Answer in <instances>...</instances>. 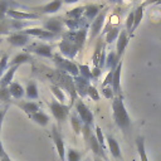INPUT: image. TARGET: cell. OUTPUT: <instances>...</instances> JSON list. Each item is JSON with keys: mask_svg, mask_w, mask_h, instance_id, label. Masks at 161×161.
<instances>
[{"mask_svg": "<svg viewBox=\"0 0 161 161\" xmlns=\"http://www.w3.org/2000/svg\"><path fill=\"white\" fill-rule=\"evenodd\" d=\"M112 114L116 125L122 130L123 133H130L131 131V118L128 116V112L123 104L122 96H116L112 99Z\"/></svg>", "mask_w": 161, "mask_h": 161, "instance_id": "6da1fadb", "label": "cell"}, {"mask_svg": "<svg viewBox=\"0 0 161 161\" xmlns=\"http://www.w3.org/2000/svg\"><path fill=\"white\" fill-rule=\"evenodd\" d=\"M49 108L52 111V114L53 117L57 119V122H64L68 116H69V111H70V106H67L64 103H60L58 102L57 99H52L49 102Z\"/></svg>", "mask_w": 161, "mask_h": 161, "instance_id": "7a4b0ae2", "label": "cell"}, {"mask_svg": "<svg viewBox=\"0 0 161 161\" xmlns=\"http://www.w3.org/2000/svg\"><path fill=\"white\" fill-rule=\"evenodd\" d=\"M53 59H54V63L57 64V67L59 68V70H62V72H68V73H70V74L74 75V77L79 75L78 67H77L74 63H72L69 59H65V58L60 57V54H54Z\"/></svg>", "mask_w": 161, "mask_h": 161, "instance_id": "3957f363", "label": "cell"}, {"mask_svg": "<svg viewBox=\"0 0 161 161\" xmlns=\"http://www.w3.org/2000/svg\"><path fill=\"white\" fill-rule=\"evenodd\" d=\"M25 50H28L29 53H34L36 55L44 57V58H53V47L45 43H33L30 45H28L25 48Z\"/></svg>", "mask_w": 161, "mask_h": 161, "instance_id": "277c9868", "label": "cell"}, {"mask_svg": "<svg viewBox=\"0 0 161 161\" xmlns=\"http://www.w3.org/2000/svg\"><path fill=\"white\" fill-rule=\"evenodd\" d=\"M75 111H77V114L79 116L83 125L93 126V113L89 111V108L84 104V102L82 99H78L75 102Z\"/></svg>", "mask_w": 161, "mask_h": 161, "instance_id": "5b68a950", "label": "cell"}, {"mask_svg": "<svg viewBox=\"0 0 161 161\" xmlns=\"http://www.w3.org/2000/svg\"><path fill=\"white\" fill-rule=\"evenodd\" d=\"M52 138L54 141V145H55V148L58 151V155L60 157V161H65V146H64V141H63V137L58 130V127L55 125L52 126Z\"/></svg>", "mask_w": 161, "mask_h": 161, "instance_id": "8992f818", "label": "cell"}, {"mask_svg": "<svg viewBox=\"0 0 161 161\" xmlns=\"http://www.w3.org/2000/svg\"><path fill=\"white\" fill-rule=\"evenodd\" d=\"M43 28L55 35H59L64 30V21L60 18H50L43 21Z\"/></svg>", "mask_w": 161, "mask_h": 161, "instance_id": "52a82bcc", "label": "cell"}, {"mask_svg": "<svg viewBox=\"0 0 161 161\" xmlns=\"http://www.w3.org/2000/svg\"><path fill=\"white\" fill-rule=\"evenodd\" d=\"M106 13H107V9L102 10L97 15V18L91 23V39H94L101 33L103 24H104V19H106Z\"/></svg>", "mask_w": 161, "mask_h": 161, "instance_id": "ba28073f", "label": "cell"}, {"mask_svg": "<svg viewBox=\"0 0 161 161\" xmlns=\"http://www.w3.org/2000/svg\"><path fill=\"white\" fill-rule=\"evenodd\" d=\"M29 42H30V36L24 34L23 31L14 33L8 36V43L14 47H25L29 44Z\"/></svg>", "mask_w": 161, "mask_h": 161, "instance_id": "9c48e42d", "label": "cell"}, {"mask_svg": "<svg viewBox=\"0 0 161 161\" xmlns=\"http://www.w3.org/2000/svg\"><path fill=\"white\" fill-rule=\"evenodd\" d=\"M128 40H130V35L126 30H121L119 31V35L117 38V44H116V54L117 57L121 59L125 50H126V47L128 44Z\"/></svg>", "mask_w": 161, "mask_h": 161, "instance_id": "30bf717a", "label": "cell"}, {"mask_svg": "<svg viewBox=\"0 0 161 161\" xmlns=\"http://www.w3.org/2000/svg\"><path fill=\"white\" fill-rule=\"evenodd\" d=\"M121 69H122V60L118 63V65L113 70L111 87H112V91L114 93V97L116 96H122V92H121Z\"/></svg>", "mask_w": 161, "mask_h": 161, "instance_id": "8fae6325", "label": "cell"}, {"mask_svg": "<svg viewBox=\"0 0 161 161\" xmlns=\"http://www.w3.org/2000/svg\"><path fill=\"white\" fill-rule=\"evenodd\" d=\"M24 34L29 35V36H38V38H42V39H54L57 38L58 35L45 30V29H40V28H29V29H25V30H21Z\"/></svg>", "mask_w": 161, "mask_h": 161, "instance_id": "7c38bea8", "label": "cell"}, {"mask_svg": "<svg viewBox=\"0 0 161 161\" xmlns=\"http://www.w3.org/2000/svg\"><path fill=\"white\" fill-rule=\"evenodd\" d=\"M101 9H102V5H97V4H91V5H87L84 6V13H83V19L89 24L92 23L97 15L101 13Z\"/></svg>", "mask_w": 161, "mask_h": 161, "instance_id": "4fadbf2b", "label": "cell"}, {"mask_svg": "<svg viewBox=\"0 0 161 161\" xmlns=\"http://www.w3.org/2000/svg\"><path fill=\"white\" fill-rule=\"evenodd\" d=\"M73 83H74V88H75V93H78L80 97H86L87 96V89L91 86L89 80L84 79L80 75H77L73 78Z\"/></svg>", "mask_w": 161, "mask_h": 161, "instance_id": "5bb4252c", "label": "cell"}, {"mask_svg": "<svg viewBox=\"0 0 161 161\" xmlns=\"http://www.w3.org/2000/svg\"><path fill=\"white\" fill-rule=\"evenodd\" d=\"M15 104L18 107H20L28 116L34 114V113H36V112L40 111L39 109V103L38 102H34V101H20V102L15 101Z\"/></svg>", "mask_w": 161, "mask_h": 161, "instance_id": "9a60e30c", "label": "cell"}, {"mask_svg": "<svg viewBox=\"0 0 161 161\" xmlns=\"http://www.w3.org/2000/svg\"><path fill=\"white\" fill-rule=\"evenodd\" d=\"M8 16H10L13 20H23V19H38L39 14H34V13H23L20 10H13L9 9L6 13Z\"/></svg>", "mask_w": 161, "mask_h": 161, "instance_id": "2e32d148", "label": "cell"}, {"mask_svg": "<svg viewBox=\"0 0 161 161\" xmlns=\"http://www.w3.org/2000/svg\"><path fill=\"white\" fill-rule=\"evenodd\" d=\"M106 140H107V143H108V148H109L111 155H112L114 158L122 161V155H121V148H119L118 142H117V141L113 138V136H111V135H107V136H106Z\"/></svg>", "mask_w": 161, "mask_h": 161, "instance_id": "e0dca14e", "label": "cell"}, {"mask_svg": "<svg viewBox=\"0 0 161 161\" xmlns=\"http://www.w3.org/2000/svg\"><path fill=\"white\" fill-rule=\"evenodd\" d=\"M33 60V57L28 53V52H23V53H18L16 55L13 57V59L9 62V67L11 65H21L24 63H28V62H31Z\"/></svg>", "mask_w": 161, "mask_h": 161, "instance_id": "ac0fdd59", "label": "cell"}, {"mask_svg": "<svg viewBox=\"0 0 161 161\" xmlns=\"http://www.w3.org/2000/svg\"><path fill=\"white\" fill-rule=\"evenodd\" d=\"M18 68H19V65H11L6 69L4 75L0 78V87H9L10 83H13V77Z\"/></svg>", "mask_w": 161, "mask_h": 161, "instance_id": "d6986e66", "label": "cell"}, {"mask_svg": "<svg viewBox=\"0 0 161 161\" xmlns=\"http://www.w3.org/2000/svg\"><path fill=\"white\" fill-rule=\"evenodd\" d=\"M60 8H62V1L60 0H55V1L48 3V4L43 5V6H39L36 9L43 14H53V13H57Z\"/></svg>", "mask_w": 161, "mask_h": 161, "instance_id": "ffe728a7", "label": "cell"}, {"mask_svg": "<svg viewBox=\"0 0 161 161\" xmlns=\"http://www.w3.org/2000/svg\"><path fill=\"white\" fill-rule=\"evenodd\" d=\"M29 118H30L33 122H35L36 125L42 126V127L47 126V125L49 123V121H50V117H49L45 112H43V111H39V112H36V113H34V114H30Z\"/></svg>", "mask_w": 161, "mask_h": 161, "instance_id": "44dd1931", "label": "cell"}, {"mask_svg": "<svg viewBox=\"0 0 161 161\" xmlns=\"http://www.w3.org/2000/svg\"><path fill=\"white\" fill-rule=\"evenodd\" d=\"M147 5V3H143L141 5H138L135 10H133V26H132V34L133 31L138 28L141 20H142V16H143V8Z\"/></svg>", "mask_w": 161, "mask_h": 161, "instance_id": "7402d4cb", "label": "cell"}, {"mask_svg": "<svg viewBox=\"0 0 161 161\" xmlns=\"http://www.w3.org/2000/svg\"><path fill=\"white\" fill-rule=\"evenodd\" d=\"M119 62H121V59L117 57L116 52H111V53L107 55L106 60H104V67H106L107 69H109V70H114Z\"/></svg>", "mask_w": 161, "mask_h": 161, "instance_id": "603a6c76", "label": "cell"}, {"mask_svg": "<svg viewBox=\"0 0 161 161\" xmlns=\"http://www.w3.org/2000/svg\"><path fill=\"white\" fill-rule=\"evenodd\" d=\"M9 91H10V96H11L13 98H15V99L21 98V97L25 94V89L21 87V84H19V83H16V82L10 83Z\"/></svg>", "mask_w": 161, "mask_h": 161, "instance_id": "cb8c5ba5", "label": "cell"}, {"mask_svg": "<svg viewBox=\"0 0 161 161\" xmlns=\"http://www.w3.org/2000/svg\"><path fill=\"white\" fill-rule=\"evenodd\" d=\"M25 89V96L29 98V99H36L39 97V93H38V87H36V83L34 80H30L26 83V87L24 88Z\"/></svg>", "mask_w": 161, "mask_h": 161, "instance_id": "d4e9b609", "label": "cell"}, {"mask_svg": "<svg viewBox=\"0 0 161 161\" xmlns=\"http://www.w3.org/2000/svg\"><path fill=\"white\" fill-rule=\"evenodd\" d=\"M50 91H52L53 96L55 97V99H57L58 102H59V101H60V103H64V102H65V96H64V93H63V91H62V88H60L59 86L52 84V86H50Z\"/></svg>", "mask_w": 161, "mask_h": 161, "instance_id": "484cf974", "label": "cell"}, {"mask_svg": "<svg viewBox=\"0 0 161 161\" xmlns=\"http://www.w3.org/2000/svg\"><path fill=\"white\" fill-rule=\"evenodd\" d=\"M70 125H72L73 130L75 131V133L79 135L80 131H82L83 123H82V121H80V118H79V116H78L77 113H73V114L70 116Z\"/></svg>", "mask_w": 161, "mask_h": 161, "instance_id": "4316f807", "label": "cell"}, {"mask_svg": "<svg viewBox=\"0 0 161 161\" xmlns=\"http://www.w3.org/2000/svg\"><path fill=\"white\" fill-rule=\"evenodd\" d=\"M82 158V153L74 148H68L67 153H65V160L67 161H80Z\"/></svg>", "mask_w": 161, "mask_h": 161, "instance_id": "83f0119b", "label": "cell"}, {"mask_svg": "<svg viewBox=\"0 0 161 161\" xmlns=\"http://www.w3.org/2000/svg\"><path fill=\"white\" fill-rule=\"evenodd\" d=\"M83 13H84V6H78V8L73 9V10H70V11H68L67 13V16H69L73 20H78L83 15Z\"/></svg>", "mask_w": 161, "mask_h": 161, "instance_id": "f1b7e54d", "label": "cell"}, {"mask_svg": "<svg viewBox=\"0 0 161 161\" xmlns=\"http://www.w3.org/2000/svg\"><path fill=\"white\" fill-rule=\"evenodd\" d=\"M118 35H119V29L118 28H112L111 30H107V33H106V42L112 43V42L117 40Z\"/></svg>", "mask_w": 161, "mask_h": 161, "instance_id": "f546056e", "label": "cell"}, {"mask_svg": "<svg viewBox=\"0 0 161 161\" xmlns=\"http://www.w3.org/2000/svg\"><path fill=\"white\" fill-rule=\"evenodd\" d=\"M8 68H9V55L5 53L0 58V78L4 75V73L6 72Z\"/></svg>", "mask_w": 161, "mask_h": 161, "instance_id": "4dcf8cb0", "label": "cell"}, {"mask_svg": "<svg viewBox=\"0 0 161 161\" xmlns=\"http://www.w3.org/2000/svg\"><path fill=\"white\" fill-rule=\"evenodd\" d=\"M78 70H79V75L83 77L84 79L89 80L91 78H93V77H92V70L89 69L88 65H79V67H78Z\"/></svg>", "mask_w": 161, "mask_h": 161, "instance_id": "1f68e13d", "label": "cell"}, {"mask_svg": "<svg viewBox=\"0 0 161 161\" xmlns=\"http://www.w3.org/2000/svg\"><path fill=\"white\" fill-rule=\"evenodd\" d=\"M13 3L9 1H0V21H3L5 19V15L9 10V5H11Z\"/></svg>", "mask_w": 161, "mask_h": 161, "instance_id": "d6a6232c", "label": "cell"}, {"mask_svg": "<svg viewBox=\"0 0 161 161\" xmlns=\"http://www.w3.org/2000/svg\"><path fill=\"white\" fill-rule=\"evenodd\" d=\"M11 98L9 87H0V101L3 102H9Z\"/></svg>", "mask_w": 161, "mask_h": 161, "instance_id": "836d02e7", "label": "cell"}, {"mask_svg": "<svg viewBox=\"0 0 161 161\" xmlns=\"http://www.w3.org/2000/svg\"><path fill=\"white\" fill-rule=\"evenodd\" d=\"M94 136H96L98 143L101 145V147H102L103 150H106V146H104V137H103V133H102V130H101L99 126H96V133H94Z\"/></svg>", "mask_w": 161, "mask_h": 161, "instance_id": "e575fe53", "label": "cell"}, {"mask_svg": "<svg viewBox=\"0 0 161 161\" xmlns=\"http://www.w3.org/2000/svg\"><path fill=\"white\" fill-rule=\"evenodd\" d=\"M87 96H89L93 101H99V93L98 91L93 87V86H89L88 89H87Z\"/></svg>", "mask_w": 161, "mask_h": 161, "instance_id": "d590c367", "label": "cell"}, {"mask_svg": "<svg viewBox=\"0 0 161 161\" xmlns=\"http://www.w3.org/2000/svg\"><path fill=\"white\" fill-rule=\"evenodd\" d=\"M102 93H103V96H104L106 98H108V99H113V98H114V93H113L111 86L102 87Z\"/></svg>", "mask_w": 161, "mask_h": 161, "instance_id": "8d00e7d4", "label": "cell"}, {"mask_svg": "<svg viewBox=\"0 0 161 161\" xmlns=\"http://www.w3.org/2000/svg\"><path fill=\"white\" fill-rule=\"evenodd\" d=\"M6 109H8V107H4V108L0 109V131H1V126H3V121H4V117H5Z\"/></svg>", "mask_w": 161, "mask_h": 161, "instance_id": "74e56055", "label": "cell"}, {"mask_svg": "<svg viewBox=\"0 0 161 161\" xmlns=\"http://www.w3.org/2000/svg\"><path fill=\"white\" fill-rule=\"evenodd\" d=\"M5 155H8V153L5 152V150H4L3 145H1V141H0V158H1V157H4Z\"/></svg>", "mask_w": 161, "mask_h": 161, "instance_id": "f35d334b", "label": "cell"}, {"mask_svg": "<svg viewBox=\"0 0 161 161\" xmlns=\"http://www.w3.org/2000/svg\"><path fill=\"white\" fill-rule=\"evenodd\" d=\"M0 161H11V160H10L9 155H5L4 157H1V158H0Z\"/></svg>", "mask_w": 161, "mask_h": 161, "instance_id": "ab89813d", "label": "cell"}, {"mask_svg": "<svg viewBox=\"0 0 161 161\" xmlns=\"http://www.w3.org/2000/svg\"><path fill=\"white\" fill-rule=\"evenodd\" d=\"M94 161H103L101 157H98V156H94Z\"/></svg>", "mask_w": 161, "mask_h": 161, "instance_id": "60d3db41", "label": "cell"}]
</instances>
